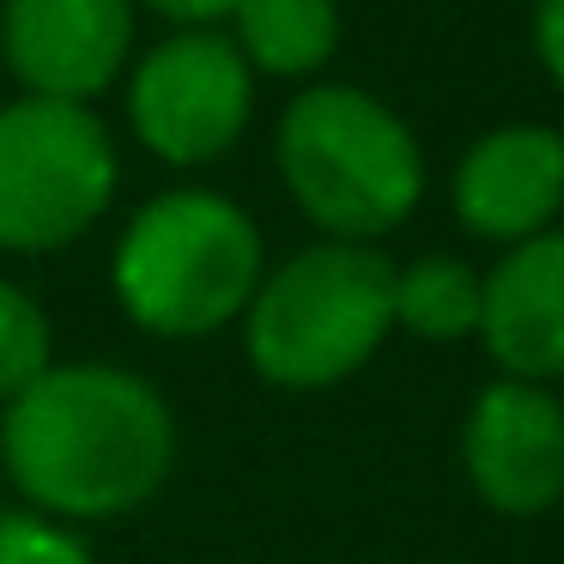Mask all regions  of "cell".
<instances>
[{"instance_id":"1","label":"cell","mask_w":564,"mask_h":564,"mask_svg":"<svg viewBox=\"0 0 564 564\" xmlns=\"http://www.w3.org/2000/svg\"><path fill=\"white\" fill-rule=\"evenodd\" d=\"M176 467V413L152 377L104 358H55L0 406V474L19 510L50 522H122Z\"/></svg>"},{"instance_id":"2","label":"cell","mask_w":564,"mask_h":564,"mask_svg":"<svg viewBox=\"0 0 564 564\" xmlns=\"http://www.w3.org/2000/svg\"><path fill=\"white\" fill-rule=\"evenodd\" d=\"M273 164L285 195L334 243H382L425 200V147L365 86L316 79L280 110Z\"/></svg>"},{"instance_id":"3","label":"cell","mask_w":564,"mask_h":564,"mask_svg":"<svg viewBox=\"0 0 564 564\" xmlns=\"http://www.w3.org/2000/svg\"><path fill=\"white\" fill-rule=\"evenodd\" d=\"M268 273L261 225L219 188H164L122 225L110 249V292L152 340H207L243 322Z\"/></svg>"},{"instance_id":"4","label":"cell","mask_w":564,"mask_h":564,"mask_svg":"<svg viewBox=\"0 0 564 564\" xmlns=\"http://www.w3.org/2000/svg\"><path fill=\"white\" fill-rule=\"evenodd\" d=\"M394 334V261L377 243H322L261 273L243 310V352L268 389L316 394L382 352Z\"/></svg>"},{"instance_id":"5","label":"cell","mask_w":564,"mask_h":564,"mask_svg":"<svg viewBox=\"0 0 564 564\" xmlns=\"http://www.w3.org/2000/svg\"><path fill=\"white\" fill-rule=\"evenodd\" d=\"M122 188V159L98 110L25 98L0 104V256H55L98 231Z\"/></svg>"},{"instance_id":"6","label":"cell","mask_w":564,"mask_h":564,"mask_svg":"<svg viewBox=\"0 0 564 564\" xmlns=\"http://www.w3.org/2000/svg\"><path fill=\"white\" fill-rule=\"evenodd\" d=\"M134 140L171 171H200L243 140L256 116V74L231 31H171L122 74Z\"/></svg>"},{"instance_id":"7","label":"cell","mask_w":564,"mask_h":564,"mask_svg":"<svg viewBox=\"0 0 564 564\" xmlns=\"http://www.w3.org/2000/svg\"><path fill=\"white\" fill-rule=\"evenodd\" d=\"M462 474L491 516H546L564 503V401L546 382L491 377L462 413Z\"/></svg>"},{"instance_id":"8","label":"cell","mask_w":564,"mask_h":564,"mask_svg":"<svg viewBox=\"0 0 564 564\" xmlns=\"http://www.w3.org/2000/svg\"><path fill=\"white\" fill-rule=\"evenodd\" d=\"M134 0H0V62L25 98L98 104L134 62Z\"/></svg>"},{"instance_id":"9","label":"cell","mask_w":564,"mask_h":564,"mask_svg":"<svg viewBox=\"0 0 564 564\" xmlns=\"http://www.w3.org/2000/svg\"><path fill=\"white\" fill-rule=\"evenodd\" d=\"M449 207L467 237L498 249L552 231L564 213V134L546 122L486 128L455 159Z\"/></svg>"},{"instance_id":"10","label":"cell","mask_w":564,"mask_h":564,"mask_svg":"<svg viewBox=\"0 0 564 564\" xmlns=\"http://www.w3.org/2000/svg\"><path fill=\"white\" fill-rule=\"evenodd\" d=\"M479 297V334L498 377L558 382L564 377V225L503 249L486 273Z\"/></svg>"},{"instance_id":"11","label":"cell","mask_w":564,"mask_h":564,"mask_svg":"<svg viewBox=\"0 0 564 564\" xmlns=\"http://www.w3.org/2000/svg\"><path fill=\"white\" fill-rule=\"evenodd\" d=\"M231 25L249 74L268 79H316L340 50V7L334 0H237Z\"/></svg>"},{"instance_id":"12","label":"cell","mask_w":564,"mask_h":564,"mask_svg":"<svg viewBox=\"0 0 564 564\" xmlns=\"http://www.w3.org/2000/svg\"><path fill=\"white\" fill-rule=\"evenodd\" d=\"M479 297H486V280H479L474 261L419 256L406 268H394V328L413 334V340H437V346L474 340Z\"/></svg>"},{"instance_id":"13","label":"cell","mask_w":564,"mask_h":564,"mask_svg":"<svg viewBox=\"0 0 564 564\" xmlns=\"http://www.w3.org/2000/svg\"><path fill=\"white\" fill-rule=\"evenodd\" d=\"M50 365H55L50 310L19 280H0V406L13 401V394H25Z\"/></svg>"},{"instance_id":"14","label":"cell","mask_w":564,"mask_h":564,"mask_svg":"<svg viewBox=\"0 0 564 564\" xmlns=\"http://www.w3.org/2000/svg\"><path fill=\"white\" fill-rule=\"evenodd\" d=\"M0 564H98L86 534L31 510H0Z\"/></svg>"},{"instance_id":"15","label":"cell","mask_w":564,"mask_h":564,"mask_svg":"<svg viewBox=\"0 0 564 564\" xmlns=\"http://www.w3.org/2000/svg\"><path fill=\"white\" fill-rule=\"evenodd\" d=\"M147 13H159L171 31H219L237 13V0H134Z\"/></svg>"},{"instance_id":"16","label":"cell","mask_w":564,"mask_h":564,"mask_svg":"<svg viewBox=\"0 0 564 564\" xmlns=\"http://www.w3.org/2000/svg\"><path fill=\"white\" fill-rule=\"evenodd\" d=\"M534 55L564 91V0H534Z\"/></svg>"}]
</instances>
